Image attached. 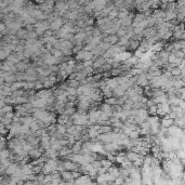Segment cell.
<instances>
[{
  "mask_svg": "<svg viewBox=\"0 0 185 185\" xmlns=\"http://www.w3.org/2000/svg\"><path fill=\"white\" fill-rule=\"evenodd\" d=\"M74 183H76V184H92L95 182H93L88 174H83V175H80L77 179L74 180Z\"/></svg>",
  "mask_w": 185,
  "mask_h": 185,
  "instance_id": "obj_1",
  "label": "cell"
},
{
  "mask_svg": "<svg viewBox=\"0 0 185 185\" xmlns=\"http://www.w3.org/2000/svg\"><path fill=\"white\" fill-rule=\"evenodd\" d=\"M44 155H46L48 158H59V152L53 149V148H51V147L44 151Z\"/></svg>",
  "mask_w": 185,
  "mask_h": 185,
  "instance_id": "obj_2",
  "label": "cell"
},
{
  "mask_svg": "<svg viewBox=\"0 0 185 185\" xmlns=\"http://www.w3.org/2000/svg\"><path fill=\"white\" fill-rule=\"evenodd\" d=\"M140 40H136V39H129V42L127 44V47H129V49L130 50H133V51H135L137 48H139V46H140Z\"/></svg>",
  "mask_w": 185,
  "mask_h": 185,
  "instance_id": "obj_3",
  "label": "cell"
},
{
  "mask_svg": "<svg viewBox=\"0 0 185 185\" xmlns=\"http://www.w3.org/2000/svg\"><path fill=\"white\" fill-rule=\"evenodd\" d=\"M159 124L163 128H169V127H171L173 125V119H171V118H161V119H159Z\"/></svg>",
  "mask_w": 185,
  "mask_h": 185,
  "instance_id": "obj_4",
  "label": "cell"
},
{
  "mask_svg": "<svg viewBox=\"0 0 185 185\" xmlns=\"http://www.w3.org/2000/svg\"><path fill=\"white\" fill-rule=\"evenodd\" d=\"M100 110H101V112H104V113H109V114L113 113V112H112V105L105 103V102L102 104H100Z\"/></svg>",
  "mask_w": 185,
  "mask_h": 185,
  "instance_id": "obj_5",
  "label": "cell"
},
{
  "mask_svg": "<svg viewBox=\"0 0 185 185\" xmlns=\"http://www.w3.org/2000/svg\"><path fill=\"white\" fill-rule=\"evenodd\" d=\"M113 130V127L110 125H105V126H100L98 128V133H109Z\"/></svg>",
  "mask_w": 185,
  "mask_h": 185,
  "instance_id": "obj_6",
  "label": "cell"
},
{
  "mask_svg": "<svg viewBox=\"0 0 185 185\" xmlns=\"http://www.w3.org/2000/svg\"><path fill=\"white\" fill-rule=\"evenodd\" d=\"M68 120H69V116H67V115H65V114H61L60 117L56 118V122L65 126V124L68 121Z\"/></svg>",
  "mask_w": 185,
  "mask_h": 185,
  "instance_id": "obj_7",
  "label": "cell"
},
{
  "mask_svg": "<svg viewBox=\"0 0 185 185\" xmlns=\"http://www.w3.org/2000/svg\"><path fill=\"white\" fill-rule=\"evenodd\" d=\"M54 169L52 168L51 166H50L49 163H44V166H42V168H41V172L46 175V174H50L52 171H53Z\"/></svg>",
  "mask_w": 185,
  "mask_h": 185,
  "instance_id": "obj_8",
  "label": "cell"
},
{
  "mask_svg": "<svg viewBox=\"0 0 185 185\" xmlns=\"http://www.w3.org/2000/svg\"><path fill=\"white\" fill-rule=\"evenodd\" d=\"M126 156H127V158L130 160L131 163H133L134 160H136V159L139 158V156H140V155H139V154H136V153H134V152H132V151H129V152L126 154Z\"/></svg>",
  "mask_w": 185,
  "mask_h": 185,
  "instance_id": "obj_9",
  "label": "cell"
},
{
  "mask_svg": "<svg viewBox=\"0 0 185 185\" xmlns=\"http://www.w3.org/2000/svg\"><path fill=\"white\" fill-rule=\"evenodd\" d=\"M55 131L62 135H64L66 133V126L61 125V124H55Z\"/></svg>",
  "mask_w": 185,
  "mask_h": 185,
  "instance_id": "obj_10",
  "label": "cell"
},
{
  "mask_svg": "<svg viewBox=\"0 0 185 185\" xmlns=\"http://www.w3.org/2000/svg\"><path fill=\"white\" fill-rule=\"evenodd\" d=\"M67 85H68V87H71V88H78L80 86V82L76 80V79H68L67 80Z\"/></svg>",
  "mask_w": 185,
  "mask_h": 185,
  "instance_id": "obj_11",
  "label": "cell"
},
{
  "mask_svg": "<svg viewBox=\"0 0 185 185\" xmlns=\"http://www.w3.org/2000/svg\"><path fill=\"white\" fill-rule=\"evenodd\" d=\"M104 102H105V103H107V104H109V105H114V104H117V98H115V96L105 98H104Z\"/></svg>",
  "mask_w": 185,
  "mask_h": 185,
  "instance_id": "obj_12",
  "label": "cell"
},
{
  "mask_svg": "<svg viewBox=\"0 0 185 185\" xmlns=\"http://www.w3.org/2000/svg\"><path fill=\"white\" fill-rule=\"evenodd\" d=\"M147 114L148 115H156V110H157V104L156 105H153V106H149L147 107Z\"/></svg>",
  "mask_w": 185,
  "mask_h": 185,
  "instance_id": "obj_13",
  "label": "cell"
},
{
  "mask_svg": "<svg viewBox=\"0 0 185 185\" xmlns=\"http://www.w3.org/2000/svg\"><path fill=\"white\" fill-rule=\"evenodd\" d=\"M121 110H122V108H121V105H119V104L112 105V112L113 113H120Z\"/></svg>",
  "mask_w": 185,
  "mask_h": 185,
  "instance_id": "obj_14",
  "label": "cell"
},
{
  "mask_svg": "<svg viewBox=\"0 0 185 185\" xmlns=\"http://www.w3.org/2000/svg\"><path fill=\"white\" fill-rule=\"evenodd\" d=\"M76 107L74 106V107H68V108H65V110H64V114L67 115V116H71V114H74L75 112H76Z\"/></svg>",
  "mask_w": 185,
  "mask_h": 185,
  "instance_id": "obj_15",
  "label": "cell"
},
{
  "mask_svg": "<svg viewBox=\"0 0 185 185\" xmlns=\"http://www.w3.org/2000/svg\"><path fill=\"white\" fill-rule=\"evenodd\" d=\"M33 120L34 119L32 118V117H25V118H22V119H21V121H22L24 125L28 126L30 122H32V121H33Z\"/></svg>",
  "mask_w": 185,
  "mask_h": 185,
  "instance_id": "obj_16",
  "label": "cell"
},
{
  "mask_svg": "<svg viewBox=\"0 0 185 185\" xmlns=\"http://www.w3.org/2000/svg\"><path fill=\"white\" fill-rule=\"evenodd\" d=\"M71 175H73V179L75 180V179H77L78 176H80L81 175V173H80V171H71Z\"/></svg>",
  "mask_w": 185,
  "mask_h": 185,
  "instance_id": "obj_17",
  "label": "cell"
},
{
  "mask_svg": "<svg viewBox=\"0 0 185 185\" xmlns=\"http://www.w3.org/2000/svg\"><path fill=\"white\" fill-rule=\"evenodd\" d=\"M6 57H7V52L0 50V59H6Z\"/></svg>",
  "mask_w": 185,
  "mask_h": 185,
  "instance_id": "obj_18",
  "label": "cell"
},
{
  "mask_svg": "<svg viewBox=\"0 0 185 185\" xmlns=\"http://www.w3.org/2000/svg\"><path fill=\"white\" fill-rule=\"evenodd\" d=\"M9 156V152L8 151H3V152L1 153V157L2 158H6V157H8Z\"/></svg>",
  "mask_w": 185,
  "mask_h": 185,
  "instance_id": "obj_19",
  "label": "cell"
},
{
  "mask_svg": "<svg viewBox=\"0 0 185 185\" xmlns=\"http://www.w3.org/2000/svg\"><path fill=\"white\" fill-rule=\"evenodd\" d=\"M11 106H6L5 108H3V112H6V113H8V112H10L11 110Z\"/></svg>",
  "mask_w": 185,
  "mask_h": 185,
  "instance_id": "obj_20",
  "label": "cell"
},
{
  "mask_svg": "<svg viewBox=\"0 0 185 185\" xmlns=\"http://www.w3.org/2000/svg\"><path fill=\"white\" fill-rule=\"evenodd\" d=\"M77 1H78V0H77Z\"/></svg>",
  "mask_w": 185,
  "mask_h": 185,
  "instance_id": "obj_21",
  "label": "cell"
}]
</instances>
